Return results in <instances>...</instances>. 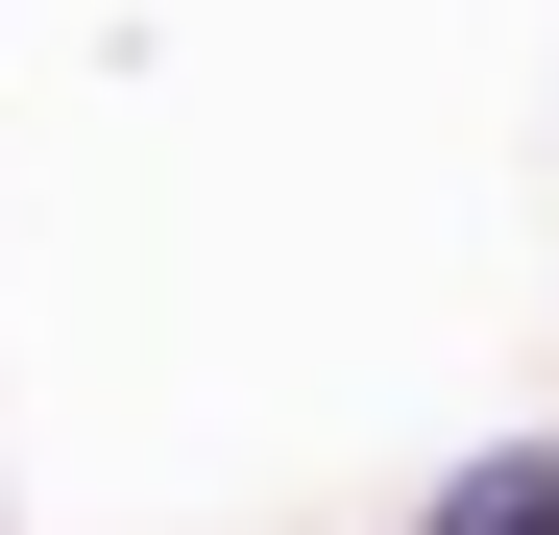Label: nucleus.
<instances>
[{
    "mask_svg": "<svg viewBox=\"0 0 559 535\" xmlns=\"http://www.w3.org/2000/svg\"><path fill=\"white\" fill-rule=\"evenodd\" d=\"M438 535H559V463H462V487H438Z\"/></svg>",
    "mask_w": 559,
    "mask_h": 535,
    "instance_id": "1",
    "label": "nucleus"
}]
</instances>
